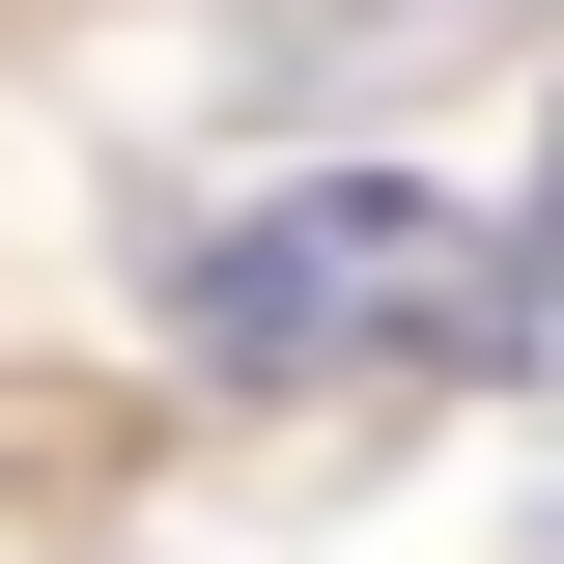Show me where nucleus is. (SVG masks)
Returning a JSON list of instances; mask_svg holds the SVG:
<instances>
[{"instance_id":"1","label":"nucleus","mask_w":564,"mask_h":564,"mask_svg":"<svg viewBox=\"0 0 564 564\" xmlns=\"http://www.w3.org/2000/svg\"><path fill=\"white\" fill-rule=\"evenodd\" d=\"M536 311L564 282L423 170H282V198L170 226V339L226 395H480V367H536Z\"/></svg>"},{"instance_id":"2","label":"nucleus","mask_w":564,"mask_h":564,"mask_svg":"<svg viewBox=\"0 0 564 564\" xmlns=\"http://www.w3.org/2000/svg\"><path fill=\"white\" fill-rule=\"evenodd\" d=\"M536 282H564V141H536Z\"/></svg>"}]
</instances>
